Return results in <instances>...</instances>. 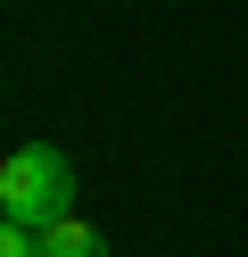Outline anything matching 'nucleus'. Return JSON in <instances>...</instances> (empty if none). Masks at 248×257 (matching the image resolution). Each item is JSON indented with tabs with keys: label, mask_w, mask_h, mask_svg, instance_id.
<instances>
[{
	"label": "nucleus",
	"mask_w": 248,
	"mask_h": 257,
	"mask_svg": "<svg viewBox=\"0 0 248 257\" xmlns=\"http://www.w3.org/2000/svg\"><path fill=\"white\" fill-rule=\"evenodd\" d=\"M58 216H75V166H66V150H50V141H17V150L0 158V224H33V232H50Z\"/></svg>",
	"instance_id": "1"
},
{
	"label": "nucleus",
	"mask_w": 248,
	"mask_h": 257,
	"mask_svg": "<svg viewBox=\"0 0 248 257\" xmlns=\"http://www.w3.org/2000/svg\"><path fill=\"white\" fill-rule=\"evenodd\" d=\"M42 257H108V240H99L83 216H58V224L42 232Z\"/></svg>",
	"instance_id": "2"
}]
</instances>
